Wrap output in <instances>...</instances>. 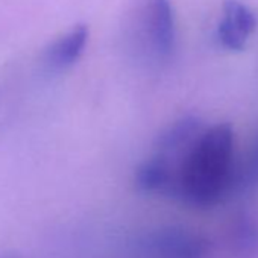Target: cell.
<instances>
[{"mask_svg": "<svg viewBox=\"0 0 258 258\" xmlns=\"http://www.w3.org/2000/svg\"><path fill=\"white\" fill-rule=\"evenodd\" d=\"M234 134L229 123L204 129L176 172L173 198L208 208L232 193Z\"/></svg>", "mask_w": 258, "mask_h": 258, "instance_id": "6da1fadb", "label": "cell"}, {"mask_svg": "<svg viewBox=\"0 0 258 258\" xmlns=\"http://www.w3.org/2000/svg\"><path fill=\"white\" fill-rule=\"evenodd\" d=\"M148 258H210V243L184 228H163L149 234L142 244Z\"/></svg>", "mask_w": 258, "mask_h": 258, "instance_id": "7a4b0ae2", "label": "cell"}, {"mask_svg": "<svg viewBox=\"0 0 258 258\" xmlns=\"http://www.w3.org/2000/svg\"><path fill=\"white\" fill-rule=\"evenodd\" d=\"M204 133V123L196 115H185L170 124L158 136L155 148L157 154L172 163L178 172L179 164L190 152L196 140Z\"/></svg>", "mask_w": 258, "mask_h": 258, "instance_id": "3957f363", "label": "cell"}, {"mask_svg": "<svg viewBox=\"0 0 258 258\" xmlns=\"http://www.w3.org/2000/svg\"><path fill=\"white\" fill-rule=\"evenodd\" d=\"M255 28L256 19L252 10L240 0H225L223 17L217 26V37L226 49L241 50Z\"/></svg>", "mask_w": 258, "mask_h": 258, "instance_id": "277c9868", "label": "cell"}, {"mask_svg": "<svg viewBox=\"0 0 258 258\" xmlns=\"http://www.w3.org/2000/svg\"><path fill=\"white\" fill-rule=\"evenodd\" d=\"M149 35L154 49L161 56H169L175 47V17L170 0H149Z\"/></svg>", "mask_w": 258, "mask_h": 258, "instance_id": "5b68a950", "label": "cell"}, {"mask_svg": "<svg viewBox=\"0 0 258 258\" xmlns=\"http://www.w3.org/2000/svg\"><path fill=\"white\" fill-rule=\"evenodd\" d=\"M176 170L169 160L155 154L136 172V185L143 193L173 196Z\"/></svg>", "mask_w": 258, "mask_h": 258, "instance_id": "8992f818", "label": "cell"}, {"mask_svg": "<svg viewBox=\"0 0 258 258\" xmlns=\"http://www.w3.org/2000/svg\"><path fill=\"white\" fill-rule=\"evenodd\" d=\"M88 41V28L78 25L58 40H55L44 52V62L50 70H66L72 67L82 55Z\"/></svg>", "mask_w": 258, "mask_h": 258, "instance_id": "52a82bcc", "label": "cell"}, {"mask_svg": "<svg viewBox=\"0 0 258 258\" xmlns=\"http://www.w3.org/2000/svg\"><path fill=\"white\" fill-rule=\"evenodd\" d=\"M228 244L237 258H258V222L247 214L237 216L228 229Z\"/></svg>", "mask_w": 258, "mask_h": 258, "instance_id": "ba28073f", "label": "cell"}, {"mask_svg": "<svg viewBox=\"0 0 258 258\" xmlns=\"http://www.w3.org/2000/svg\"><path fill=\"white\" fill-rule=\"evenodd\" d=\"M258 185V136L252 142L244 158L235 164L232 191H244Z\"/></svg>", "mask_w": 258, "mask_h": 258, "instance_id": "9c48e42d", "label": "cell"}, {"mask_svg": "<svg viewBox=\"0 0 258 258\" xmlns=\"http://www.w3.org/2000/svg\"><path fill=\"white\" fill-rule=\"evenodd\" d=\"M0 258H22L16 253H5V255H0Z\"/></svg>", "mask_w": 258, "mask_h": 258, "instance_id": "30bf717a", "label": "cell"}]
</instances>
